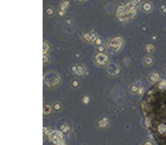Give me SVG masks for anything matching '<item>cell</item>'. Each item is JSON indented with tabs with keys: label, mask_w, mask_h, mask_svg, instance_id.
Listing matches in <instances>:
<instances>
[{
	"label": "cell",
	"mask_w": 166,
	"mask_h": 145,
	"mask_svg": "<svg viewBox=\"0 0 166 145\" xmlns=\"http://www.w3.org/2000/svg\"><path fill=\"white\" fill-rule=\"evenodd\" d=\"M152 8L153 7H152V5H151V2H144L142 9H143L144 12H150V11H152Z\"/></svg>",
	"instance_id": "obj_1"
},
{
	"label": "cell",
	"mask_w": 166,
	"mask_h": 145,
	"mask_svg": "<svg viewBox=\"0 0 166 145\" xmlns=\"http://www.w3.org/2000/svg\"><path fill=\"white\" fill-rule=\"evenodd\" d=\"M67 6H68V2H67V1L63 2L62 3V5H61V11H65Z\"/></svg>",
	"instance_id": "obj_2"
},
{
	"label": "cell",
	"mask_w": 166,
	"mask_h": 145,
	"mask_svg": "<svg viewBox=\"0 0 166 145\" xmlns=\"http://www.w3.org/2000/svg\"><path fill=\"white\" fill-rule=\"evenodd\" d=\"M46 13H47V14H48L49 16H51V15L53 14V13H54V11H53L52 8L49 7V8L47 9V10H46Z\"/></svg>",
	"instance_id": "obj_3"
}]
</instances>
